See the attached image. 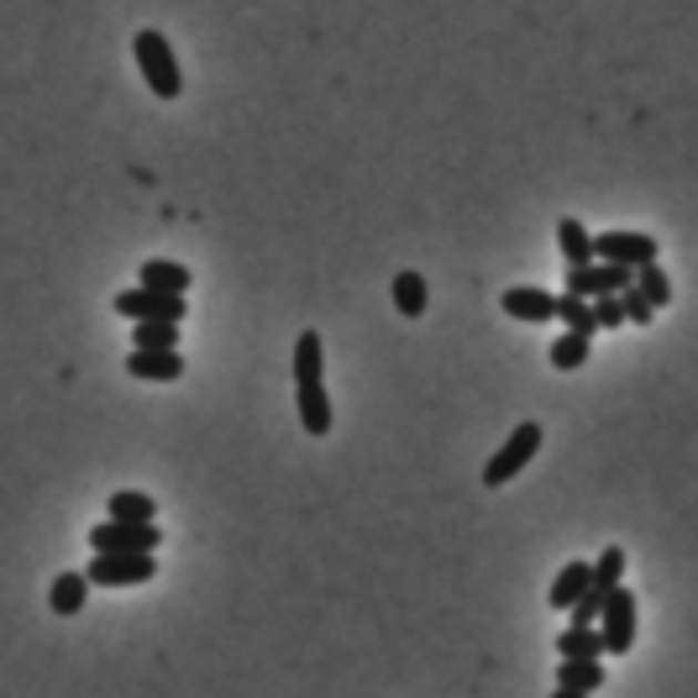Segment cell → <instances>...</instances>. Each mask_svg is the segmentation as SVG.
<instances>
[{
	"mask_svg": "<svg viewBox=\"0 0 698 698\" xmlns=\"http://www.w3.org/2000/svg\"><path fill=\"white\" fill-rule=\"evenodd\" d=\"M295 399H299V425L305 437H331V399H326V352H320V331H299L295 341Z\"/></svg>",
	"mask_w": 698,
	"mask_h": 698,
	"instance_id": "6da1fadb",
	"label": "cell"
},
{
	"mask_svg": "<svg viewBox=\"0 0 698 698\" xmlns=\"http://www.w3.org/2000/svg\"><path fill=\"white\" fill-rule=\"evenodd\" d=\"M132 53H137V69H142V80H147L153 95L158 100L184 95V69H179V59H174V48H168V38H163L158 27H142L137 38H132Z\"/></svg>",
	"mask_w": 698,
	"mask_h": 698,
	"instance_id": "7a4b0ae2",
	"label": "cell"
},
{
	"mask_svg": "<svg viewBox=\"0 0 698 698\" xmlns=\"http://www.w3.org/2000/svg\"><path fill=\"white\" fill-rule=\"evenodd\" d=\"M536 452H541V425L536 420H525V425H515V431L504 437V446H499L494 458L483 462V489H504L510 479H520Z\"/></svg>",
	"mask_w": 698,
	"mask_h": 698,
	"instance_id": "3957f363",
	"label": "cell"
},
{
	"mask_svg": "<svg viewBox=\"0 0 698 698\" xmlns=\"http://www.w3.org/2000/svg\"><path fill=\"white\" fill-rule=\"evenodd\" d=\"M158 573V557L153 552H95V562L84 567L90 588H137Z\"/></svg>",
	"mask_w": 698,
	"mask_h": 698,
	"instance_id": "277c9868",
	"label": "cell"
},
{
	"mask_svg": "<svg viewBox=\"0 0 698 698\" xmlns=\"http://www.w3.org/2000/svg\"><path fill=\"white\" fill-rule=\"evenodd\" d=\"M598 636H604V657H625L636 646V594L619 583L615 594L598 609Z\"/></svg>",
	"mask_w": 698,
	"mask_h": 698,
	"instance_id": "5b68a950",
	"label": "cell"
},
{
	"mask_svg": "<svg viewBox=\"0 0 698 698\" xmlns=\"http://www.w3.org/2000/svg\"><path fill=\"white\" fill-rule=\"evenodd\" d=\"M636 284V268H619V263H583V268H567V295L578 299H604L619 295Z\"/></svg>",
	"mask_w": 698,
	"mask_h": 698,
	"instance_id": "8992f818",
	"label": "cell"
},
{
	"mask_svg": "<svg viewBox=\"0 0 698 698\" xmlns=\"http://www.w3.org/2000/svg\"><path fill=\"white\" fill-rule=\"evenodd\" d=\"M594 258L619 263V268H646V263H657V237H646V232H604V237H594Z\"/></svg>",
	"mask_w": 698,
	"mask_h": 698,
	"instance_id": "52a82bcc",
	"label": "cell"
},
{
	"mask_svg": "<svg viewBox=\"0 0 698 698\" xmlns=\"http://www.w3.org/2000/svg\"><path fill=\"white\" fill-rule=\"evenodd\" d=\"M184 295H158V289H121L116 295V316L126 320H184Z\"/></svg>",
	"mask_w": 698,
	"mask_h": 698,
	"instance_id": "ba28073f",
	"label": "cell"
},
{
	"mask_svg": "<svg viewBox=\"0 0 698 698\" xmlns=\"http://www.w3.org/2000/svg\"><path fill=\"white\" fill-rule=\"evenodd\" d=\"M163 531L158 525H126V520H105L90 531V546L95 552H158Z\"/></svg>",
	"mask_w": 698,
	"mask_h": 698,
	"instance_id": "9c48e42d",
	"label": "cell"
},
{
	"mask_svg": "<svg viewBox=\"0 0 698 698\" xmlns=\"http://www.w3.org/2000/svg\"><path fill=\"white\" fill-rule=\"evenodd\" d=\"M499 310L510 320H531V326H541V320H557V295H546V289H536V284H520V289H504L499 295Z\"/></svg>",
	"mask_w": 698,
	"mask_h": 698,
	"instance_id": "30bf717a",
	"label": "cell"
},
{
	"mask_svg": "<svg viewBox=\"0 0 698 698\" xmlns=\"http://www.w3.org/2000/svg\"><path fill=\"white\" fill-rule=\"evenodd\" d=\"M126 373L132 379H147V383H174V379H184V358H179V347L174 352H142V347H132Z\"/></svg>",
	"mask_w": 698,
	"mask_h": 698,
	"instance_id": "8fae6325",
	"label": "cell"
},
{
	"mask_svg": "<svg viewBox=\"0 0 698 698\" xmlns=\"http://www.w3.org/2000/svg\"><path fill=\"white\" fill-rule=\"evenodd\" d=\"M137 279H142V289H158V295H189V268L184 263H163V258H147L137 268Z\"/></svg>",
	"mask_w": 698,
	"mask_h": 698,
	"instance_id": "7c38bea8",
	"label": "cell"
},
{
	"mask_svg": "<svg viewBox=\"0 0 698 698\" xmlns=\"http://www.w3.org/2000/svg\"><path fill=\"white\" fill-rule=\"evenodd\" d=\"M588 583H594V567H588V562H567L557 578H552V594H546L552 609H573V604L588 594Z\"/></svg>",
	"mask_w": 698,
	"mask_h": 698,
	"instance_id": "4fadbf2b",
	"label": "cell"
},
{
	"mask_svg": "<svg viewBox=\"0 0 698 698\" xmlns=\"http://www.w3.org/2000/svg\"><path fill=\"white\" fill-rule=\"evenodd\" d=\"M84 598H90V578L84 573H59L53 588H48V609L53 615H80Z\"/></svg>",
	"mask_w": 698,
	"mask_h": 698,
	"instance_id": "5bb4252c",
	"label": "cell"
},
{
	"mask_svg": "<svg viewBox=\"0 0 698 698\" xmlns=\"http://www.w3.org/2000/svg\"><path fill=\"white\" fill-rule=\"evenodd\" d=\"M557 657L598 661V657H604V636H598V625H567V630L557 636Z\"/></svg>",
	"mask_w": 698,
	"mask_h": 698,
	"instance_id": "9a60e30c",
	"label": "cell"
},
{
	"mask_svg": "<svg viewBox=\"0 0 698 698\" xmlns=\"http://www.w3.org/2000/svg\"><path fill=\"white\" fill-rule=\"evenodd\" d=\"M557 247L562 258H567V268H583V263H598L594 258V237H588V226L583 220H557Z\"/></svg>",
	"mask_w": 698,
	"mask_h": 698,
	"instance_id": "2e32d148",
	"label": "cell"
},
{
	"mask_svg": "<svg viewBox=\"0 0 698 698\" xmlns=\"http://www.w3.org/2000/svg\"><path fill=\"white\" fill-rule=\"evenodd\" d=\"M425 305H431V289H425V279H420V274H410V268H404V274H394V310L404 320H420L425 316Z\"/></svg>",
	"mask_w": 698,
	"mask_h": 698,
	"instance_id": "e0dca14e",
	"label": "cell"
},
{
	"mask_svg": "<svg viewBox=\"0 0 698 698\" xmlns=\"http://www.w3.org/2000/svg\"><path fill=\"white\" fill-rule=\"evenodd\" d=\"M142 352H174L179 347V320H137V331H132Z\"/></svg>",
	"mask_w": 698,
	"mask_h": 698,
	"instance_id": "ac0fdd59",
	"label": "cell"
},
{
	"mask_svg": "<svg viewBox=\"0 0 698 698\" xmlns=\"http://www.w3.org/2000/svg\"><path fill=\"white\" fill-rule=\"evenodd\" d=\"M557 688L598 694V688H604V667H598V661H573V657H562V667H557Z\"/></svg>",
	"mask_w": 698,
	"mask_h": 698,
	"instance_id": "d6986e66",
	"label": "cell"
},
{
	"mask_svg": "<svg viewBox=\"0 0 698 698\" xmlns=\"http://www.w3.org/2000/svg\"><path fill=\"white\" fill-rule=\"evenodd\" d=\"M557 320H567V331H578V337H594V331H598L594 299H578V295H562L557 299Z\"/></svg>",
	"mask_w": 698,
	"mask_h": 698,
	"instance_id": "ffe728a7",
	"label": "cell"
},
{
	"mask_svg": "<svg viewBox=\"0 0 698 698\" xmlns=\"http://www.w3.org/2000/svg\"><path fill=\"white\" fill-rule=\"evenodd\" d=\"M588 341H594V337H578V331H562V337L552 341V368H562V373H573V368H583V362H588Z\"/></svg>",
	"mask_w": 698,
	"mask_h": 698,
	"instance_id": "44dd1931",
	"label": "cell"
},
{
	"mask_svg": "<svg viewBox=\"0 0 698 698\" xmlns=\"http://www.w3.org/2000/svg\"><path fill=\"white\" fill-rule=\"evenodd\" d=\"M619 573H625V546H604V557L594 562V594H615L619 588Z\"/></svg>",
	"mask_w": 698,
	"mask_h": 698,
	"instance_id": "7402d4cb",
	"label": "cell"
},
{
	"mask_svg": "<svg viewBox=\"0 0 698 698\" xmlns=\"http://www.w3.org/2000/svg\"><path fill=\"white\" fill-rule=\"evenodd\" d=\"M153 499L147 494H111V520H126V525H153Z\"/></svg>",
	"mask_w": 698,
	"mask_h": 698,
	"instance_id": "603a6c76",
	"label": "cell"
},
{
	"mask_svg": "<svg viewBox=\"0 0 698 698\" xmlns=\"http://www.w3.org/2000/svg\"><path fill=\"white\" fill-rule=\"evenodd\" d=\"M636 289H640L646 299H651L657 310L667 305V299H673V284H667V274H661L657 263H646V268H636Z\"/></svg>",
	"mask_w": 698,
	"mask_h": 698,
	"instance_id": "cb8c5ba5",
	"label": "cell"
},
{
	"mask_svg": "<svg viewBox=\"0 0 698 698\" xmlns=\"http://www.w3.org/2000/svg\"><path fill=\"white\" fill-rule=\"evenodd\" d=\"M619 305H625V326H651V320H657V305L640 295L636 284H630V289H619Z\"/></svg>",
	"mask_w": 698,
	"mask_h": 698,
	"instance_id": "d4e9b609",
	"label": "cell"
},
{
	"mask_svg": "<svg viewBox=\"0 0 698 698\" xmlns=\"http://www.w3.org/2000/svg\"><path fill=\"white\" fill-rule=\"evenodd\" d=\"M594 320H598V331H615V326H625V305H619V295L594 299Z\"/></svg>",
	"mask_w": 698,
	"mask_h": 698,
	"instance_id": "484cf974",
	"label": "cell"
},
{
	"mask_svg": "<svg viewBox=\"0 0 698 698\" xmlns=\"http://www.w3.org/2000/svg\"><path fill=\"white\" fill-rule=\"evenodd\" d=\"M552 698H588V694H578V688H557Z\"/></svg>",
	"mask_w": 698,
	"mask_h": 698,
	"instance_id": "4316f807",
	"label": "cell"
}]
</instances>
